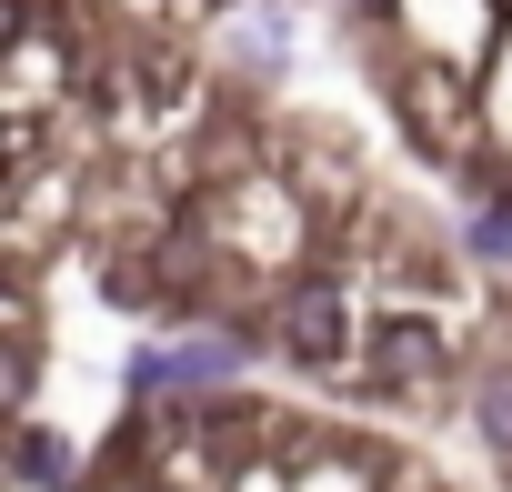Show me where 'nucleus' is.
<instances>
[{"instance_id": "f257e3e1", "label": "nucleus", "mask_w": 512, "mask_h": 492, "mask_svg": "<svg viewBox=\"0 0 512 492\" xmlns=\"http://www.w3.org/2000/svg\"><path fill=\"white\" fill-rule=\"evenodd\" d=\"M362 292H352V262H302L282 292H272V312H262V342H272V362L282 372H302V382H352V362H362Z\"/></svg>"}, {"instance_id": "f03ea898", "label": "nucleus", "mask_w": 512, "mask_h": 492, "mask_svg": "<svg viewBox=\"0 0 512 492\" xmlns=\"http://www.w3.org/2000/svg\"><path fill=\"white\" fill-rule=\"evenodd\" d=\"M392 121H402V151H412V161H432V171H482L492 121H482V81H472L452 51H412V61L392 71Z\"/></svg>"}, {"instance_id": "7ed1b4c3", "label": "nucleus", "mask_w": 512, "mask_h": 492, "mask_svg": "<svg viewBox=\"0 0 512 492\" xmlns=\"http://www.w3.org/2000/svg\"><path fill=\"white\" fill-rule=\"evenodd\" d=\"M462 372H472V352L452 342L442 312H372L362 362H352L342 392H372V402H442V392H462Z\"/></svg>"}, {"instance_id": "20e7f679", "label": "nucleus", "mask_w": 512, "mask_h": 492, "mask_svg": "<svg viewBox=\"0 0 512 492\" xmlns=\"http://www.w3.org/2000/svg\"><path fill=\"white\" fill-rule=\"evenodd\" d=\"M462 432L482 442V462L512 472V352H482L462 372Z\"/></svg>"}, {"instance_id": "39448f33", "label": "nucleus", "mask_w": 512, "mask_h": 492, "mask_svg": "<svg viewBox=\"0 0 512 492\" xmlns=\"http://www.w3.org/2000/svg\"><path fill=\"white\" fill-rule=\"evenodd\" d=\"M11 472H21V492H91V472H81V442L61 432V422H11Z\"/></svg>"}]
</instances>
